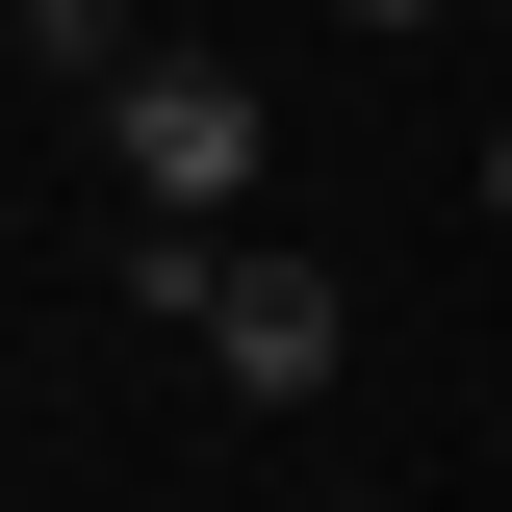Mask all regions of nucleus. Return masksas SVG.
<instances>
[{"label":"nucleus","instance_id":"3","mask_svg":"<svg viewBox=\"0 0 512 512\" xmlns=\"http://www.w3.org/2000/svg\"><path fill=\"white\" fill-rule=\"evenodd\" d=\"M26 52H52L77 103H103V77H128V0H26Z\"/></svg>","mask_w":512,"mask_h":512},{"label":"nucleus","instance_id":"5","mask_svg":"<svg viewBox=\"0 0 512 512\" xmlns=\"http://www.w3.org/2000/svg\"><path fill=\"white\" fill-rule=\"evenodd\" d=\"M487 231H512V128H487Z\"/></svg>","mask_w":512,"mask_h":512},{"label":"nucleus","instance_id":"1","mask_svg":"<svg viewBox=\"0 0 512 512\" xmlns=\"http://www.w3.org/2000/svg\"><path fill=\"white\" fill-rule=\"evenodd\" d=\"M103 128H128V205H154V231H231L256 154H282V103H256L231 52H128V77H103Z\"/></svg>","mask_w":512,"mask_h":512},{"label":"nucleus","instance_id":"2","mask_svg":"<svg viewBox=\"0 0 512 512\" xmlns=\"http://www.w3.org/2000/svg\"><path fill=\"white\" fill-rule=\"evenodd\" d=\"M205 359H231L256 410H308V384L359 359V282H333V256H231V231H205Z\"/></svg>","mask_w":512,"mask_h":512},{"label":"nucleus","instance_id":"4","mask_svg":"<svg viewBox=\"0 0 512 512\" xmlns=\"http://www.w3.org/2000/svg\"><path fill=\"white\" fill-rule=\"evenodd\" d=\"M333 26H461V0H333Z\"/></svg>","mask_w":512,"mask_h":512}]
</instances>
